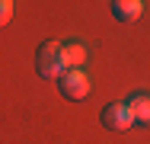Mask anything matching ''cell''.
I'll list each match as a JSON object with an SVG mask.
<instances>
[{"instance_id":"cell-1","label":"cell","mask_w":150,"mask_h":144,"mask_svg":"<svg viewBox=\"0 0 150 144\" xmlns=\"http://www.w3.org/2000/svg\"><path fill=\"white\" fill-rule=\"evenodd\" d=\"M35 67H38V77L58 80L61 74L67 71V64L61 58V42H42L38 45V55H35Z\"/></svg>"},{"instance_id":"cell-2","label":"cell","mask_w":150,"mask_h":144,"mask_svg":"<svg viewBox=\"0 0 150 144\" xmlns=\"http://www.w3.org/2000/svg\"><path fill=\"white\" fill-rule=\"evenodd\" d=\"M58 90H61V96L70 99V103L86 99V96H90V77H86V71H80V67L64 71L58 77Z\"/></svg>"},{"instance_id":"cell-3","label":"cell","mask_w":150,"mask_h":144,"mask_svg":"<svg viewBox=\"0 0 150 144\" xmlns=\"http://www.w3.org/2000/svg\"><path fill=\"white\" fill-rule=\"evenodd\" d=\"M99 118H102V125H105L109 131H128V128L134 125V118H131V112H128L125 103H112V106H105Z\"/></svg>"},{"instance_id":"cell-4","label":"cell","mask_w":150,"mask_h":144,"mask_svg":"<svg viewBox=\"0 0 150 144\" xmlns=\"http://www.w3.org/2000/svg\"><path fill=\"white\" fill-rule=\"evenodd\" d=\"M112 16L118 23H134L144 16V0H112Z\"/></svg>"},{"instance_id":"cell-5","label":"cell","mask_w":150,"mask_h":144,"mask_svg":"<svg viewBox=\"0 0 150 144\" xmlns=\"http://www.w3.org/2000/svg\"><path fill=\"white\" fill-rule=\"evenodd\" d=\"M125 106H128V112L134 118V125H147L150 128V96L147 93H134Z\"/></svg>"},{"instance_id":"cell-6","label":"cell","mask_w":150,"mask_h":144,"mask_svg":"<svg viewBox=\"0 0 150 144\" xmlns=\"http://www.w3.org/2000/svg\"><path fill=\"white\" fill-rule=\"evenodd\" d=\"M61 58H64L67 71H70V67H83V61H86V48H83L80 42H64V45H61Z\"/></svg>"},{"instance_id":"cell-7","label":"cell","mask_w":150,"mask_h":144,"mask_svg":"<svg viewBox=\"0 0 150 144\" xmlns=\"http://www.w3.org/2000/svg\"><path fill=\"white\" fill-rule=\"evenodd\" d=\"M13 19V0H0V29Z\"/></svg>"}]
</instances>
